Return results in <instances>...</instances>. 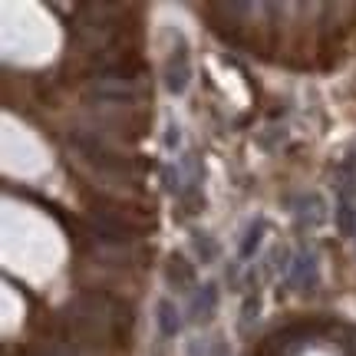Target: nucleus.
Instances as JSON below:
<instances>
[{"mask_svg":"<svg viewBox=\"0 0 356 356\" xmlns=\"http://www.w3.org/2000/svg\"><path fill=\"white\" fill-rule=\"evenodd\" d=\"M63 317L73 337L89 340V343H109L132 327L129 307L109 297V293H79L76 300L66 307Z\"/></svg>","mask_w":356,"mask_h":356,"instance_id":"nucleus-1","label":"nucleus"},{"mask_svg":"<svg viewBox=\"0 0 356 356\" xmlns=\"http://www.w3.org/2000/svg\"><path fill=\"white\" fill-rule=\"evenodd\" d=\"M89 225H92V231L99 234L102 241H113V244H129L132 234H136V228L129 225L126 218L115 215V211H106V208L92 211V215H89Z\"/></svg>","mask_w":356,"mask_h":356,"instance_id":"nucleus-2","label":"nucleus"},{"mask_svg":"<svg viewBox=\"0 0 356 356\" xmlns=\"http://www.w3.org/2000/svg\"><path fill=\"white\" fill-rule=\"evenodd\" d=\"M89 92H92V99H136L139 86L132 79H122V73H113V76L96 79Z\"/></svg>","mask_w":356,"mask_h":356,"instance_id":"nucleus-3","label":"nucleus"},{"mask_svg":"<svg viewBox=\"0 0 356 356\" xmlns=\"http://www.w3.org/2000/svg\"><path fill=\"white\" fill-rule=\"evenodd\" d=\"M191 79V70H188V47L178 43L175 53L168 56V66H165V86L168 92H185Z\"/></svg>","mask_w":356,"mask_h":356,"instance_id":"nucleus-4","label":"nucleus"},{"mask_svg":"<svg viewBox=\"0 0 356 356\" xmlns=\"http://www.w3.org/2000/svg\"><path fill=\"white\" fill-rule=\"evenodd\" d=\"M320 280V264H317V254L314 251H304V254H297L291 267V287L297 291H314Z\"/></svg>","mask_w":356,"mask_h":356,"instance_id":"nucleus-5","label":"nucleus"},{"mask_svg":"<svg viewBox=\"0 0 356 356\" xmlns=\"http://www.w3.org/2000/svg\"><path fill=\"white\" fill-rule=\"evenodd\" d=\"M293 215H297L300 225L317 228V225H323V218H327V208L320 202V195H304V198H297V204H293Z\"/></svg>","mask_w":356,"mask_h":356,"instance_id":"nucleus-6","label":"nucleus"},{"mask_svg":"<svg viewBox=\"0 0 356 356\" xmlns=\"http://www.w3.org/2000/svg\"><path fill=\"white\" fill-rule=\"evenodd\" d=\"M195 277L191 264L185 261L181 254H172L168 257V284H178V287H188V280Z\"/></svg>","mask_w":356,"mask_h":356,"instance_id":"nucleus-7","label":"nucleus"},{"mask_svg":"<svg viewBox=\"0 0 356 356\" xmlns=\"http://www.w3.org/2000/svg\"><path fill=\"white\" fill-rule=\"evenodd\" d=\"M215 307H218V287L215 284H204L202 293H198V300H195V317L208 320L215 314Z\"/></svg>","mask_w":356,"mask_h":356,"instance_id":"nucleus-8","label":"nucleus"},{"mask_svg":"<svg viewBox=\"0 0 356 356\" xmlns=\"http://www.w3.org/2000/svg\"><path fill=\"white\" fill-rule=\"evenodd\" d=\"M178 314H175V304L172 300H162L159 304V330H162V337H175L178 333Z\"/></svg>","mask_w":356,"mask_h":356,"instance_id":"nucleus-9","label":"nucleus"},{"mask_svg":"<svg viewBox=\"0 0 356 356\" xmlns=\"http://www.w3.org/2000/svg\"><path fill=\"white\" fill-rule=\"evenodd\" d=\"M264 218H257L254 225L248 228V234H244V241H241V257H254L257 251V244H261V238H264Z\"/></svg>","mask_w":356,"mask_h":356,"instance_id":"nucleus-10","label":"nucleus"},{"mask_svg":"<svg viewBox=\"0 0 356 356\" xmlns=\"http://www.w3.org/2000/svg\"><path fill=\"white\" fill-rule=\"evenodd\" d=\"M337 218H340V231L343 234H356V215H353V202L350 198H340V208H337Z\"/></svg>","mask_w":356,"mask_h":356,"instance_id":"nucleus-11","label":"nucleus"}]
</instances>
